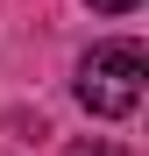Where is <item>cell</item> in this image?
Returning <instances> with one entry per match:
<instances>
[{"label": "cell", "instance_id": "2", "mask_svg": "<svg viewBox=\"0 0 149 156\" xmlns=\"http://www.w3.org/2000/svg\"><path fill=\"white\" fill-rule=\"evenodd\" d=\"M85 7H99V14H128L135 0H85Z\"/></svg>", "mask_w": 149, "mask_h": 156}, {"label": "cell", "instance_id": "3", "mask_svg": "<svg viewBox=\"0 0 149 156\" xmlns=\"http://www.w3.org/2000/svg\"><path fill=\"white\" fill-rule=\"evenodd\" d=\"M71 156H114V149H107V142H92V149H71Z\"/></svg>", "mask_w": 149, "mask_h": 156}, {"label": "cell", "instance_id": "1", "mask_svg": "<svg viewBox=\"0 0 149 156\" xmlns=\"http://www.w3.org/2000/svg\"><path fill=\"white\" fill-rule=\"evenodd\" d=\"M142 78H149L142 43H92L78 64V107L99 121H128L142 107Z\"/></svg>", "mask_w": 149, "mask_h": 156}]
</instances>
